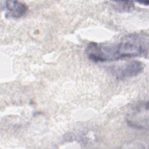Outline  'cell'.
Listing matches in <instances>:
<instances>
[{"label":"cell","mask_w":149,"mask_h":149,"mask_svg":"<svg viewBox=\"0 0 149 149\" xmlns=\"http://www.w3.org/2000/svg\"><path fill=\"white\" fill-rule=\"evenodd\" d=\"M148 37L145 33H133L117 44L90 42L85 49L87 58L94 62H104L123 58L147 56Z\"/></svg>","instance_id":"6da1fadb"},{"label":"cell","mask_w":149,"mask_h":149,"mask_svg":"<svg viewBox=\"0 0 149 149\" xmlns=\"http://www.w3.org/2000/svg\"><path fill=\"white\" fill-rule=\"evenodd\" d=\"M127 124L134 129H147L148 122V102H140L132 108L128 113Z\"/></svg>","instance_id":"7a4b0ae2"},{"label":"cell","mask_w":149,"mask_h":149,"mask_svg":"<svg viewBox=\"0 0 149 149\" xmlns=\"http://www.w3.org/2000/svg\"><path fill=\"white\" fill-rule=\"evenodd\" d=\"M143 70V63L139 61L134 60L123 65L113 68L112 72L117 79L123 80L137 76L142 73Z\"/></svg>","instance_id":"3957f363"},{"label":"cell","mask_w":149,"mask_h":149,"mask_svg":"<svg viewBox=\"0 0 149 149\" xmlns=\"http://www.w3.org/2000/svg\"><path fill=\"white\" fill-rule=\"evenodd\" d=\"M3 5L6 18L18 19L24 16L27 11L26 5L17 1H4V5Z\"/></svg>","instance_id":"277c9868"},{"label":"cell","mask_w":149,"mask_h":149,"mask_svg":"<svg viewBox=\"0 0 149 149\" xmlns=\"http://www.w3.org/2000/svg\"><path fill=\"white\" fill-rule=\"evenodd\" d=\"M112 6L115 9L120 12H129L134 9L133 2L126 1H113Z\"/></svg>","instance_id":"5b68a950"},{"label":"cell","mask_w":149,"mask_h":149,"mask_svg":"<svg viewBox=\"0 0 149 149\" xmlns=\"http://www.w3.org/2000/svg\"><path fill=\"white\" fill-rule=\"evenodd\" d=\"M138 3H141V4H143V5H148V1H138L137 2Z\"/></svg>","instance_id":"8992f818"}]
</instances>
